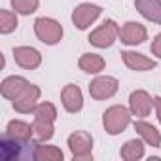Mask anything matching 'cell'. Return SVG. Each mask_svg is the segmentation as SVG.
Listing matches in <instances>:
<instances>
[{"label": "cell", "instance_id": "6da1fadb", "mask_svg": "<svg viewBox=\"0 0 161 161\" xmlns=\"http://www.w3.org/2000/svg\"><path fill=\"white\" fill-rule=\"evenodd\" d=\"M131 110L125 108L123 104H112L110 108L104 110L103 114V127L108 135L116 136L121 135L129 125H131Z\"/></svg>", "mask_w": 161, "mask_h": 161}, {"label": "cell", "instance_id": "7a4b0ae2", "mask_svg": "<svg viewBox=\"0 0 161 161\" xmlns=\"http://www.w3.org/2000/svg\"><path fill=\"white\" fill-rule=\"evenodd\" d=\"M34 34H36V38H38L42 44H46V46H55V44H59V42L63 40L64 31H63V25H61L57 19L44 15V17H38V19L34 21Z\"/></svg>", "mask_w": 161, "mask_h": 161}, {"label": "cell", "instance_id": "3957f363", "mask_svg": "<svg viewBox=\"0 0 161 161\" xmlns=\"http://www.w3.org/2000/svg\"><path fill=\"white\" fill-rule=\"evenodd\" d=\"M119 25L114 21V19H106L103 21V25H99L97 29H93L89 32V38L87 42L99 49H106V47H112L114 42L119 38Z\"/></svg>", "mask_w": 161, "mask_h": 161}, {"label": "cell", "instance_id": "277c9868", "mask_svg": "<svg viewBox=\"0 0 161 161\" xmlns=\"http://www.w3.org/2000/svg\"><path fill=\"white\" fill-rule=\"evenodd\" d=\"M66 146L74 159H91L93 157V136L87 131H74L66 138Z\"/></svg>", "mask_w": 161, "mask_h": 161}, {"label": "cell", "instance_id": "5b68a950", "mask_svg": "<svg viewBox=\"0 0 161 161\" xmlns=\"http://www.w3.org/2000/svg\"><path fill=\"white\" fill-rule=\"evenodd\" d=\"M103 14V8L97 6V4H91V2H82L78 4L74 10H72V25L78 29V31H87Z\"/></svg>", "mask_w": 161, "mask_h": 161}, {"label": "cell", "instance_id": "8992f818", "mask_svg": "<svg viewBox=\"0 0 161 161\" xmlns=\"http://www.w3.org/2000/svg\"><path fill=\"white\" fill-rule=\"evenodd\" d=\"M119 89V82L114 76H97L89 84V95L95 101H106L112 99Z\"/></svg>", "mask_w": 161, "mask_h": 161}, {"label": "cell", "instance_id": "52a82bcc", "mask_svg": "<svg viewBox=\"0 0 161 161\" xmlns=\"http://www.w3.org/2000/svg\"><path fill=\"white\" fill-rule=\"evenodd\" d=\"M40 95H42V89H40L38 86H34V84H29L27 89H25L15 101H12V106H14V110L19 112V114H32L34 108H36L38 103H40Z\"/></svg>", "mask_w": 161, "mask_h": 161}, {"label": "cell", "instance_id": "ba28073f", "mask_svg": "<svg viewBox=\"0 0 161 161\" xmlns=\"http://www.w3.org/2000/svg\"><path fill=\"white\" fill-rule=\"evenodd\" d=\"M119 40L125 46H140L148 40V31L138 21H127L119 31Z\"/></svg>", "mask_w": 161, "mask_h": 161}, {"label": "cell", "instance_id": "9c48e42d", "mask_svg": "<svg viewBox=\"0 0 161 161\" xmlns=\"http://www.w3.org/2000/svg\"><path fill=\"white\" fill-rule=\"evenodd\" d=\"M14 59L25 70H36L42 64V53L32 46H17V47H14Z\"/></svg>", "mask_w": 161, "mask_h": 161}, {"label": "cell", "instance_id": "30bf717a", "mask_svg": "<svg viewBox=\"0 0 161 161\" xmlns=\"http://www.w3.org/2000/svg\"><path fill=\"white\" fill-rule=\"evenodd\" d=\"M152 108H153V99H152V95H150L148 91H144V89H135V91L129 95V110H131L133 116H136V118H146V116H150Z\"/></svg>", "mask_w": 161, "mask_h": 161}, {"label": "cell", "instance_id": "8fae6325", "mask_svg": "<svg viewBox=\"0 0 161 161\" xmlns=\"http://www.w3.org/2000/svg\"><path fill=\"white\" fill-rule=\"evenodd\" d=\"M61 104L68 114H78L84 108V93L76 84H66L61 91Z\"/></svg>", "mask_w": 161, "mask_h": 161}, {"label": "cell", "instance_id": "7c38bea8", "mask_svg": "<svg viewBox=\"0 0 161 161\" xmlns=\"http://www.w3.org/2000/svg\"><path fill=\"white\" fill-rule=\"evenodd\" d=\"M121 59H123L125 66L129 70H135V72H148V70H153L157 66V61H153L138 51H131V49L121 51Z\"/></svg>", "mask_w": 161, "mask_h": 161}, {"label": "cell", "instance_id": "4fadbf2b", "mask_svg": "<svg viewBox=\"0 0 161 161\" xmlns=\"http://www.w3.org/2000/svg\"><path fill=\"white\" fill-rule=\"evenodd\" d=\"M29 84L31 82L23 76H8V78L2 80V84H0V93H2V97L8 99V101H15L27 89Z\"/></svg>", "mask_w": 161, "mask_h": 161}, {"label": "cell", "instance_id": "5bb4252c", "mask_svg": "<svg viewBox=\"0 0 161 161\" xmlns=\"http://www.w3.org/2000/svg\"><path fill=\"white\" fill-rule=\"evenodd\" d=\"M6 135L15 138L17 142L29 144L31 138L34 136V127H32V123H29L25 119H12L6 125Z\"/></svg>", "mask_w": 161, "mask_h": 161}, {"label": "cell", "instance_id": "9a60e30c", "mask_svg": "<svg viewBox=\"0 0 161 161\" xmlns=\"http://www.w3.org/2000/svg\"><path fill=\"white\" fill-rule=\"evenodd\" d=\"M133 127H135L136 135L144 140L146 146H152V148H159L161 146V133L157 131L155 125H152V123H148V121H144L140 118V119H136L133 123Z\"/></svg>", "mask_w": 161, "mask_h": 161}, {"label": "cell", "instance_id": "2e32d148", "mask_svg": "<svg viewBox=\"0 0 161 161\" xmlns=\"http://www.w3.org/2000/svg\"><path fill=\"white\" fill-rule=\"evenodd\" d=\"M135 8L146 21L161 25V0H135Z\"/></svg>", "mask_w": 161, "mask_h": 161}, {"label": "cell", "instance_id": "e0dca14e", "mask_svg": "<svg viewBox=\"0 0 161 161\" xmlns=\"http://www.w3.org/2000/svg\"><path fill=\"white\" fill-rule=\"evenodd\" d=\"M78 66L86 74H101L106 66V61L99 53H84L78 59Z\"/></svg>", "mask_w": 161, "mask_h": 161}, {"label": "cell", "instance_id": "ac0fdd59", "mask_svg": "<svg viewBox=\"0 0 161 161\" xmlns=\"http://www.w3.org/2000/svg\"><path fill=\"white\" fill-rule=\"evenodd\" d=\"M32 157L36 161H63L64 159V153H63V150L59 146L46 144V142H38V144H34Z\"/></svg>", "mask_w": 161, "mask_h": 161}, {"label": "cell", "instance_id": "d6986e66", "mask_svg": "<svg viewBox=\"0 0 161 161\" xmlns=\"http://www.w3.org/2000/svg\"><path fill=\"white\" fill-rule=\"evenodd\" d=\"M144 152H146V146H144V140L142 138H131L127 140L121 150H119V155L121 159L125 161H138L144 157Z\"/></svg>", "mask_w": 161, "mask_h": 161}, {"label": "cell", "instance_id": "ffe728a7", "mask_svg": "<svg viewBox=\"0 0 161 161\" xmlns=\"http://www.w3.org/2000/svg\"><path fill=\"white\" fill-rule=\"evenodd\" d=\"M21 148H23V142H17L15 138L4 135L2 142H0V157H2L4 161L17 159L21 155Z\"/></svg>", "mask_w": 161, "mask_h": 161}, {"label": "cell", "instance_id": "44dd1931", "mask_svg": "<svg viewBox=\"0 0 161 161\" xmlns=\"http://www.w3.org/2000/svg\"><path fill=\"white\" fill-rule=\"evenodd\" d=\"M32 127H34V136L38 142H47L53 138L55 135V121H40V119H32Z\"/></svg>", "mask_w": 161, "mask_h": 161}, {"label": "cell", "instance_id": "7402d4cb", "mask_svg": "<svg viewBox=\"0 0 161 161\" xmlns=\"http://www.w3.org/2000/svg\"><path fill=\"white\" fill-rule=\"evenodd\" d=\"M17 15L14 10H0V34H12L19 21H17Z\"/></svg>", "mask_w": 161, "mask_h": 161}, {"label": "cell", "instance_id": "603a6c76", "mask_svg": "<svg viewBox=\"0 0 161 161\" xmlns=\"http://www.w3.org/2000/svg\"><path fill=\"white\" fill-rule=\"evenodd\" d=\"M32 116H34V119H40V121H55V119H57V108H55L53 103L42 101V103H38V106L34 108Z\"/></svg>", "mask_w": 161, "mask_h": 161}, {"label": "cell", "instance_id": "cb8c5ba5", "mask_svg": "<svg viewBox=\"0 0 161 161\" xmlns=\"http://www.w3.org/2000/svg\"><path fill=\"white\" fill-rule=\"evenodd\" d=\"M12 10L19 15H31L38 10L40 0H10Z\"/></svg>", "mask_w": 161, "mask_h": 161}, {"label": "cell", "instance_id": "d4e9b609", "mask_svg": "<svg viewBox=\"0 0 161 161\" xmlns=\"http://www.w3.org/2000/svg\"><path fill=\"white\" fill-rule=\"evenodd\" d=\"M150 51H152V55H155L157 59H161V32L153 36L152 46H150Z\"/></svg>", "mask_w": 161, "mask_h": 161}, {"label": "cell", "instance_id": "484cf974", "mask_svg": "<svg viewBox=\"0 0 161 161\" xmlns=\"http://www.w3.org/2000/svg\"><path fill=\"white\" fill-rule=\"evenodd\" d=\"M153 108H155V116H157V121L161 123V97H153Z\"/></svg>", "mask_w": 161, "mask_h": 161}]
</instances>
